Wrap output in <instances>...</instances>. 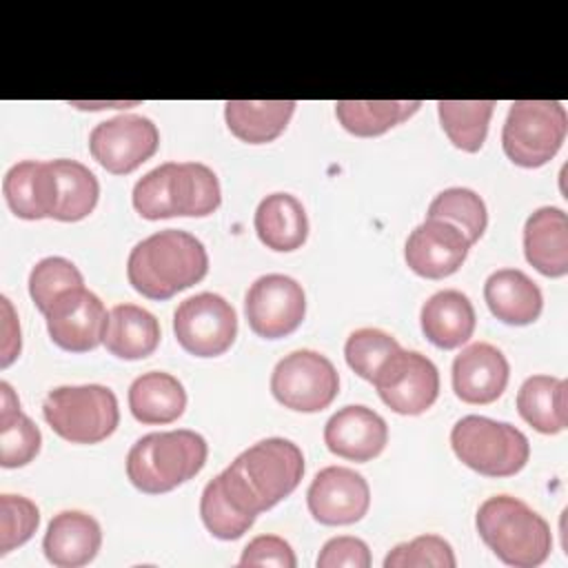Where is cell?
<instances>
[{"mask_svg":"<svg viewBox=\"0 0 568 568\" xmlns=\"http://www.w3.org/2000/svg\"><path fill=\"white\" fill-rule=\"evenodd\" d=\"M566 131L568 115L561 102L517 100L508 109L501 129V146L513 164L537 169L557 155Z\"/></svg>","mask_w":568,"mask_h":568,"instance_id":"8","label":"cell"},{"mask_svg":"<svg viewBox=\"0 0 568 568\" xmlns=\"http://www.w3.org/2000/svg\"><path fill=\"white\" fill-rule=\"evenodd\" d=\"M2 304V355H0V368H7L18 355H20V324L13 313V306L7 297H0Z\"/></svg>","mask_w":568,"mask_h":568,"instance_id":"41","label":"cell"},{"mask_svg":"<svg viewBox=\"0 0 568 568\" xmlns=\"http://www.w3.org/2000/svg\"><path fill=\"white\" fill-rule=\"evenodd\" d=\"M40 524L38 506L22 495H0V555L29 541Z\"/></svg>","mask_w":568,"mask_h":568,"instance_id":"38","label":"cell"},{"mask_svg":"<svg viewBox=\"0 0 568 568\" xmlns=\"http://www.w3.org/2000/svg\"><path fill=\"white\" fill-rule=\"evenodd\" d=\"M450 446L462 464L484 477L517 475L530 457L528 437L519 428L481 415L457 419Z\"/></svg>","mask_w":568,"mask_h":568,"instance_id":"6","label":"cell"},{"mask_svg":"<svg viewBox=\"0 0 568 568\" xmlns=\"http://www.w3.org/2000/svg\"><path fill=\"white\" fill-rule=\"evenodd\" d=\"M388 442V426L382 415L362 404H351L333 413L324 426L326 448L351 462H371Z\"/></svg>","mask_w":568,"mask_h":568,"instance_id":"17","label":"cell"},{"mask_svg":"<svg viewBox=\"0 0 568 568\" xmlns=\"http://www.w3.org/2000/svg\"><path fill=\"white\" fill-rule=\"evenodd\" d=\"M450 544L439 535H419L397 544L384 559V568H455Z\"/></svg>","mask_w":568,"mask_h":568,"instance_id":"37","label":"cell"},{"mask_svg":"<svg viewBox=\"0 0 568 568\" xmlns=\"http://www.w3.org/2000/svg\"><path fill=\"white\" fill-rule=\"evenodd\" d=\"M78 286H84V277L67 257H44L29 273V295L40 313H44L60 293Z\"/></svg>","mask_w":568,"mask_h":568,"instance_id":"35","label":"cell"},{"mask_svg":"<svg viewBox=\"0 0 568 568\" xmlns=\"http://www.w3.org/2000/svg\"><path fill=\"white\" fill-rule=\"evenodd\" d=\"M371 384L379 399L399 415H419L439 395L437 366L426 355L404 348L384 359Z\"/></svg>","mask_w":568,"mask_h":568,"instance_id":"11","label":"cell"},{"mask_svg":"<svg viewBox=\"0 0 568 568\" xmlns=\"http://www.w3.org/2000/svg\"><path fill=\"white\" fill-rule=\"evenodd\" d=\"M131 200L144 220L204 217L220 206L222 191L206 164L164 162L135 182Z\"/></svg>","mask_w":568,"mask_h":568,"instance_id":"2","label":"cell"},{"mask_svg":"<svg viewBox=\"0 0 568 568\" xmlns=\"http://www.w3.org/2000/svg\"><path fill=\"white\" fill-rule=\"evenodd\" d=\"M42 415L51 430L71 444H98L113 435L120 424L115 393L102 384L49 390Z\"/></svg>","mask_w":568,"mask_h":568,"instance_id":"7","label":"cell"},{"mask_svg":"<svg viewBox=\"0 0 568 568\" xmlns=\"http://www.w3.org/2000/svg\"><path fill=\"white\" fill-rule=\"evenodd\" d=\"M484 300L490 313L510 326L532 324L544 308L539 286L519 268H499L484 284Z\"/></svg>","mask_w":568,"mask_h":568,"instance_id":"22","label":"cell"},{"mask_svg":"<svg viewBox=\"0 0 568 568\" xmlns=\"http://www.w3.org/2000/svg\"><path fill=\"white\" fill-rule=\"evenodd\" d=\"M186 408V390L178 377L149 371L129 386V410L142 424H171Z\"/></svg>","mask_w":568,"mask_h":568,"instance_id":"26","label":"cell"},{"mask_svg":"<svg viewBox=\"0 0 568 568\" xmlns=\"http://www.w3.org/2000/svg\"><path fill=\"white\" fill-rule=\"evenodd\" d=\"M244 313L251 331L264 339H280L297 331L306 315L302 284L282 273L257 277L244 297Z\"/></svg>","mask_w":568,"mask_h":568,"instance_id":"13","label":"cell"},{"mask_svg":"<svg viewBox=\"0 0 568 568\" xmlns=\"http://www.w3.org/2000/svg\"><path fill=\"white\" fill-rule=\"evenodd\" d=\"M255 233L266 248L295 251L308 237V217L302 202L291 193H271L255 209Z\"/></svg>","mask_w":568,"mask_h":568,"instance_id":"25","label":"cell"},{"mask_svg":"<svg viewBox=\"0 0 568 568\" xmlns=\"http://www.w3.org/2000/svg\"><path fill=\"white\" fill-rule=\"evenodd\" d=\"M419 106V100H339L335 115L348 133L375 138L408 120Z\"/></svg>","mask_w":568,"mask_h":568,"instance_id":"30","label":"cell"},{"mask_svg":"<svg viewBox=\"0 0 568 568\" xmlns=\"http://www.w3.org/2000/svg\"><path fill=\"white\" fill-rule=\"evenodd\" d=\"M295 106L293 100H229L224 120L237 140L266 144L284 133Z\"/></svg>","mask_w":568,"mask_h":568,"instance_id":"27","label":"cell"},{"mask_svg":"<svg viewBox=\"0 0 568 568\" xmlns=\"http://www.w3.org/2000/svg\"><path fill=\"white\" fill-rule=\"evenodd\" d=\"M200 517L206 530L224 541L242 537L255 521L253 515L244 513L231 495L224 490L220 477H213L200 497Z\"/></svg>","mask_w":568,"mask_h":568,"instance_id":"34","label":"cell"},{"mask_svg":"<svg viewBox=\"0 0 568 568\" xmlns=\"http://www.w3.org/2000/svg\"><path fill=\"white\" fill-rule=\"evenodd\" d=\"M308 513L324 526L359 521L371 506L368 481L346 466L322 468L306 490Z\"/></svg>","mask_w":568,"mask_h":568,"instance_id":"15","label":"cell"},{"mask_svg":"<svg viewBox=\"0 0 568 568\" xmlns=\"http://www.w3.org/2000/svg\"><path fill=\"white\" fill-rule=\"evenodd\" d=\"M426 217L444 220L453 226H457L470 244H475L488 224V213L484 200L466 186H450L435 195V200L428 204Z\"/></svg>","mask_w":568,"mask_h":568,"instance_id":"33","label":"cell"},{"mask_svg":"<svg viewBox=\"0 0 568 568\" xmlns=\"http://www.w3.org/2000/svg\"><path fill=\"white\" fill-rule=\"evenodd\" d=\"M160 322L138 304H115L109 311L102 344L120 359H144L160 344Z\"/></svg>","mask_w":568,"mask_h":568,"instance_id":"24","label":"cell"},{"mask_svg":"<svg viewBox=\"0 0 568 568\" xmlns=\"http://www.w3.org/2000/svg\"><path fill=\"white\" fill-rule=\"evenodd\" d=\"M53 173H55V211L53 220L60 222H78L84 220L98 204L100 197V184L93 171L75 160H51Z\"/></svg>","mask_w":568,"mask_h":568,"instance_id":"31","label":"cell"},{"mask_svg":"<svg viewBox=\"0 0 568 568\" xmlns=\"http://www.w3.org/2000/svg\"><path fill=\"white\" fill-rule=\"evenodd\" d=\"M173 333L186 353L195 357H217L235 342L237 315L222 295L197 293L178 304Z\"/></svg>","mask_w":568,"mask_h":568,"instance_id":"10","label":"cell"},{"mask_svg":"<svg viewBox=\"0 0 568 568\" xmlns=\"http://www.w3.org/2000/svg\"><path fill=\"white\" fill-rule=\"evenodd\" d=\"M453 390L466 404H490L506 390L510 366L506 355L488 344L475 342L453 359Z\"/></svg>","mask_w":568,"mask_h":568,"instance_id":"18","label":"cell"},{"mask_svg":"<svg viewBox=\"0 0 568 568\" xmlns=\"http://www.w3.org/2000/svg\"><path fill=\"white\" fill-rule=\"evenodd\" d=\"M475 526L484 544L508 566H539L552 550L548 521L510 495H495L481 501Z\"/></svg>","mask_w":568,"mask_h":568,"instance_id":"3","label":"cell"},{"mask_svg":"<svg viewBox=\"0 0 568 568\" xmlns=\"http://www.w3.org/2000/svg\"><path fill=\"white\" fill-rule=\"evenodd\" d=\"M102 546L100 524L82 510H62L47 526L42 550L58 568H78L89 564Z\"/></svg>","mask_w":568,"mask_h":568,"instance_id":"20","label":"cell"},{"mask_svg":"<svg viewBox=\"0 0 568 568\" xmlns=\"http://www.w3.org/2000/svg\"><path fill=\"white\" fill-rule=\"evenodd\" d=\"M44 317L53 344L71 353H87L102 344L109 313L95 293L78 286L60 293Z\"/></svg>","mask_w":568,"mask_h":568,"instance_id":"14","label":"cell"},{"mask_svg":"<svg viewBox=\"0 0 568 568\" xmlns=\"http://www.w3.org/2000/svg\"><path fill=\"white\" fill-rule=\"evenodd\" d=\"M524 255L548 277L568 273V215L557 206H541L524 224Z\"/></svg>","mask_w":568,"mask_h":568,"instance_id":"21","label":"cell"},{"mask_svg":"<svg viewBox=\"0 0 568 568\" xmlns=\"http://www.w3.org/2000/svg\"><path fill=\"white\" fill-rule=\"evenodd\" d=\"M399 342L382 328H357L344 344L346 364L366 382H373L377 368L388 355L399 351Z\"/></svg>","mask_w":568,"mask_h":568,"instance_id":"36","label":"cell"},{"mask_svg":"<svg viewBox=\"0 0 568 568\" xmlns=\"http://www.w3.org/2000/svg\"><path fill=\"white\" fill-rule=\"evenodd\" d=\"M475 308L470 300L455 288L430 295L419 313L422 333L437 348L450 351L466 344L475 333Z\"/></svg>","mask_w":568,"mask_h":568,"instance_id":"23","label":"cell"},{"mask_svg":"<svg viewBox=\"0 0 568 568\" xmlns=\"http://www.w3.org/2000/svg\"><path fill=\"white\" fill-rule=\"evenodd\" d=\"M206 439L189 428L149 433L126 455L129 481L146 493L162 495L193 479L206 464Z\"/></svg>","mask_w":568,"mask_h":568,"instance_id":"4","label":"cell"},{"mask_svg":"<svg viewBox=\"0 0 568 568\" xmlns=\"http://www.w3.org/2000/svg\"><path fill=\"white\" fill-rule=\"evenodd\" d=\"M317 566L320 568H368L371 566V550L366 541L359 537L342 535L328 539L320 555H317Z\"/></svg>","mask_w":568,"mask_h":568,"instance_id":"40","label":"cell"},{"mask_svg":"<svg viewBox=\"0 0 568 568\" xmlns=\"http://www.w3.org/2000/svg\"><path fill=\"white\" fill-rule=\"evenodd\" d=\"M473 244L453 224L426 217L415 226L404 246L408 268L426 280H442L453 275L466 260Z\"/></svg>","mask_w":568,"mask_h":568,"instance_id":"16","label":"cell"},{"mask_svg":"<svg viewBox=\"0 0 568 568\" xmlns=\"http://www.w3.org/2000/svg\"><path fill=\"white\" fill-rule=\"evenodd\" d=\"M224 473L260 515L297 488L304 475V455L291 439L268 437L240 453Z\"/></svg>","mask_w":568,"mask_h":568,"instance_id":"5","label":"cell"},{"mask_svg":"<svg viewBox=\"0 0 568 568\" xmlns=\"http://www.w3.org/2000/svg\"><path fill=\"white\" fill-rule=\"evenodd\" d=\"M206 271L204 244L180 229H164L144 237L126 260L129 284L149 300H169L204 280Z\"/></svg>","mask_w":568,"mask_h":568,"instance_id":"1","label":"cell"},{"mask_svg":"<svg viewBox=\"0 0 568 568\" xmlns=\"http://www.w3.org/2000/svg\"><path fill=\"white\" fill-rule=\"evenodd\" d=\"M273 397L300 413H317L333 404L339 393V375L333 362L317 351H293L271 373Z\"/></svg>","mask_w":568,"mask_h":568,"instance_id":"9","label":"cell"},{"mask_svg":"<svg viewBox=\"0 0 568 568\" xmlns=\"http://www.w3.org/2000/svg\"><path fill=\"white\" fill-rule=\"evenodd\" d=\"M40 428L20 408L9 382H0V464L4 468H20L40 453Z\"/></svg>","mask_w":568,"mask_h":568,"instance_id":"29","label":"cell"},{"mask_svg":"<svg viewBox=\"0 0 568 568\" xmlns=\"http://www.w3.org/2000/svg\"><path fill=\"white\" fill-rule=\"evenodd\" d=\"M240 566H277L295 568L297 559L291 544L277 535H257L246 544L240 557Z\"/></svg>","mask_w":568,"mask_h":568,"instance_id":"39","label":"cell"},{"mask_svg":"<svg viewBox=\"0 0 568 568\" xmlns=\"http://www.w3.org/2000/svg\"><path fill=\"white\" fill-rule=\"evenodd\" d=\"M568 386L561 377L532 375L517 393V410L524 422L544 435L561 433L568 424Z\"/></svg>","mask_w":568,"mask_h":568,"instance_id":"28","label":"cell"},{"mask_svg":"<svg viewBox=\"0 0 568 568\" xmlns=\"http://www.w3.org/2000/svg\"><path fill=\"white\" fill-rule=\"evenodd\" d=\"M7 206L16 217L42 220L53 217L55 211V173L49 162L22 160L13 164L2 180Z\"/></svg>","mask_w":568,"mask_h":568,"instance_id":"19","label":"cell"},{"mask_svg":"<svg viewBox=\"0 0 568 568\" xmlns=\"http://www.w3.org/2000/svg\"><path fill=\"white\" fill-rule=\"evenodd\" d=\"M160 146L158 126L135 113L115 115L93 126L89 151L93 160L113 175H126L155 155Z\"/></svg>","mask_w":568,"mask_h":568,"instance_id":"12","label":"cell"},{"mask_svg":"<svg viewBox=\"0 0 568 568\" xmlns=\"http://www.w3.org/2000/svg\"><path fill=\"white\" fill-rule=\"evenodd\" d=\"M495 111L493 100H439L437 115L448 140L466 151L477 153L488 133V122Z\"/></svg>","mask_w":568,"mask_h":568,"instance_id":"32","label":"cell"}]
</instances>
